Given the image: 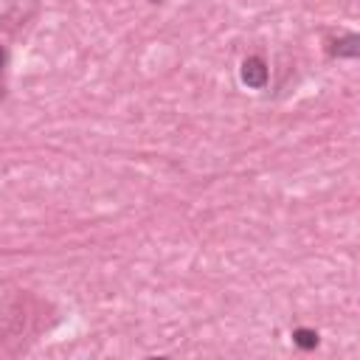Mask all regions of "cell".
I'll return each mask as SVG.
<instances>
[{
	"mask_svg": "<svg viewBox=\"0 0 360 360\" xmlns=\"http://www.w3.org/2000/svg\"><path fill=\"white\" fill-rule=\"evenodd\" d=\"M242 82L248 87H264V82H267V65H264L262 56H248L242 62Z\"/></svg>",
	"mask_w": 360,
	"mask_h": 360,
	"instance_id": "cell-1",
	"label": "cell"
},
{
	"mask_svg": "<svg viewBox=\"0 0 360 360\" xmlns=\"http://www.w3.org/2000/svg\"><path fill=\"white\" fill-rule=\"evenodd\" d=\"M360 53V39L354 37V34H349V37H340V39H335L332 42V56H357Z\"/></svg>",
	"mask_w": 360,
	"mask_h": 360,
	"instance_id": "cell-2",
	"label": "cell"
},
{
	"mask_svg": "<svg viewBox=\"0 0 360 360\" xmlns=\"http://www.w3.org/2000/svg\"><path fill=\"white\" fill-rule=\"evenodd\" d=\"M149 3H163V0H149Z\"/></svg>",
	"mask_w": 360,
	"mask_h": 360,
	"instance_id": "cell-5",
	"label": "cell"
},
{
	"mask_svg": "<svg viewBox=\"0 0 360 360\" xmlns=\"http://www.w3.org/2000/svg\"><path fill=\"white\" fill-rule=\"evenodd\" d=\"M3 65H6V51L0 48V70H3Z\"/></svg>",
	"mask_w": 360,
	"mask_h": 360,
	"instance_id": "cell-4",
	"label": "cell"
},
{
	"mask_svg": "<svg viewBox=\"0 0 360 360\" xmlns=\"http://www.w3.org/2000/svg\"><path fill=\"white\" fill-rule=\"evenodd\" d=\"M292 343H295L298 349L309 352V349L318 346V332H315V329H307V326H298V329L292 332Z\"/></svg>",
	"mask_w": 360,
	"mask_h": 360,
	"instance_id": "cell-3",
	"label": "cell"
}]
</instances>
